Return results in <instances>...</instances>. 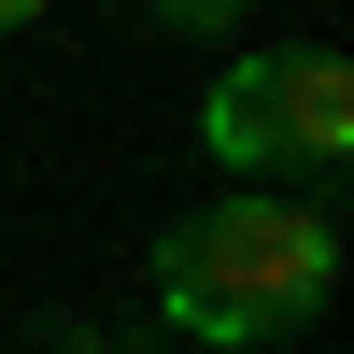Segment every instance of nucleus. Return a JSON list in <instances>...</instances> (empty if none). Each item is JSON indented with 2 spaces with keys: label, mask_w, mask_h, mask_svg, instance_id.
Returning <instances> with one entry per match:
<instances>
[{
  "label": "nucleus",
  "mask_w": 354,
  "mask_h": 354,
  "mask_svg": "<svg viewBox=\"0 0 354 354\" xmlns=\"http://www.w3.org/2000/svg\"><path fill=\"white\" fill-rule=\"evenodd\" d=\"M283 156H312V170H340V156H354V71H340L326 43L283 57Z\"/></svg>",
  "instance_id": "nucleus-3"
},
{
  "label": "nucleus",
  "mask_w": 354,
  "mask_h": 354,
  "mask_svg": "<svg viewBox=\"0 0 354 354\" xmlns=\"http://www.w3.org/2000/svg\"><path fill=\"white\" fill-rule=\"evenodd\" d=\"M198 142H213L227 170H270L283 156V57H227L213 100H198Z\"/></svg>",
  "instance_id": "nucleus-2"
},
{
  "label": "nucleus",
  "mask_w": 354,
  "mask_h": 354,
  "mask_svg": "<svg viewBox=\"0 0 354 354\" xmlns=\"http://www.w3.org/2000/svg\"><path fill=\"white\" fill-rule=\"evenodd\" d=\"M326 283H340V227L312 198H227V213H198V227L156 241V312L185 340H213V354L283 340Z\"/></svg>",
  "instance_id": "nucleus-1"
}]
</instances>
